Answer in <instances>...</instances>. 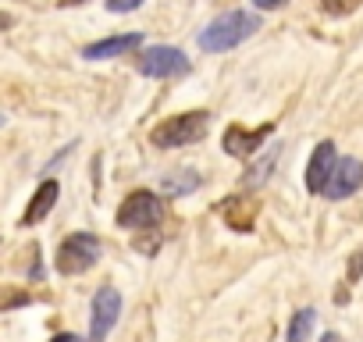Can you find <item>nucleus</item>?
I'll use <instances>...</instances> for the list:
<instances>
[{
	"label": "nucleus",
	"mask_w": 363,
	"mask_h": 342,
	"mask_svg": "<svg viewBox=\"0 0 363 342\" xmlns=\"http://www.w3.org/2000/svg\"><path fill=\"white\" fill-rule=\"evenodd\" d=\"M96 260H100V239L89 236V232L68 236V239L57 246V257H54V264H57L61 275H86Z\"/></svg>",
	"instance_id": "obj_3"
},
{
	"label": "nucleus",
	"mask_w": 363,
	"mask_h": 342,
	"mask_svg": "<svg viewBox=\"0 0 363 342\" xmlns=\"http://www.w3.org/2000/svg\"><path fill=\"white\" fill-rule=\"evenodd\" d=\"M359 275H363V246H359V250L349 257V282H356Z\"/></svg>",
	"instance_id": "obj_18"
},
{
	"label": "nucleus",
	"mask_w": 363,
	"mask_h": 342,
	"mask_svg": "<svg viewBox=\"0 0 363 342\" xmlns=\"http://www.w3.org/2000/svg\"><path fill=\"white\" fill-rule=\"evenodd\" d=\"M359 186H363V160H356V157H338L331 179H328V186H324V197H328V200H345V197H352Z\"/></svg>",
	"instance_id": "obj_7"
},
{
	"label": "nucleus",
	"mask_w": 363,
	"mask_h": 342,
	"mask_svg": "<svg viewBox=\"0 0 363 342\" xmlns=\"http://www.w3.org/2000/svg\"><path fill=\"white\" fill-rule=\"evenodd\" d=\"M253 4H257L260 11H271V8H281V4H285V0H253Z\"/></svg>",
	"instance_id": "obj_19"
},
{
	"label": "nucleus",
	"mask_w": 363,
	"mask_h": 342,
	"mask_svg": "<svg viewBox=\"0 0 363 342\" xmlns=\"http://www.w3.org/2000/svg\"><path fill=\"white\" fill-rule=\"evenodd\" d=\"M320 342H338V338H335V331H328V335H324Z\"/></svg>",
	"instance_id": "obj_23"
},
{
	"label": "nucleus",
	"mask_w": 363,
	"mask_h": 342,
	"mask_svg": "<svg viewBox=\"0 0 363 342\" xmlns=\"http://www.w3.org/2000/svg\"><path fill=\"white\" fill-rule=\"evenodd\" d=\"M160 221H164V204H160L150 189L128 193V197L121 200V207H118V225H121V228L143 232V228H153V225H160Z\"/></svg>",
	"instance_id": "obj_4"
},
{
	"label": "nucleus",
	"mask_w": 363,
	"mask_h": 342,
	"mask_svg": "<svg viewBox=\"0 0 363 342\" xmlns=\"http://www.w3.org/2000/svg\"><path fill=\"white\" fill-rule=\"evenodd\" d=\"M118 314H121V292L114 285L96 289V296H93V317H89V342H107L111 328L118 324Z\"/></svg>",
	"instance_id": "obj_6"
},
{
	"label": "nucleus",
	"mask_w": 363,
	"mask_h": 342,
	"mask_svg": "<svg viewBox=\"0 0 363 342\" xmlns=\"http://www.w3.org/2000/svg\"><path fill=\"white\" fill-rule=\"evenodd\" d=\"M143 43V36L139 33H125V36H107V40H100V43H89L86 50H82V57L86 61H104V57H118V54H128V50H135Z\"/></svg>",
	"instance_id": "obj_11"
},
{
	"label": "nucleus",
	"mask_w": 363,
	"mask_h": 342,
	"mask_svg": "<svg viewBox=\"0 0 363 342\" xmlns=\"http://www.w3.org/2000/svg\"><path fill=\"white\" fill-rule=\"evenodd\" d=\"M335 143H317V150H313V157H310V164H306V189L310 193H324V186H328V179H331V171H335Z\"/></svg>",
	"instance_id": "obj_8"
},
{
	"label": "nucleus",
	"mask_w": 363,
	"mask_h": 342,
	"mask_svg": "<svg viewBox=\"0 0 363 342\" xmlns=\"http://www.w3.org/2000/svg\"><path fill=\"white\" fill-rule=\"evenodd\" d=\"M143 4V0H107V11H114V15H128V11H135Z\"/></svg>",
	"instance_id": "obj_17"
},
{
	"label": "nucleus",
	"mask_w": 363,
	"mask_h": 342,
	"mask_svg": "<svg viewBox=\"0 0 363 342\" xmlns=\"http://www.w3.org/2000/svg\"><path fill=\"white\" fill-rule=\"evenodd\" d=\"M221 218L228 221V228H235V232H250L253 221H257V200L232 197V200L221 204Z\"/></svg>",
	"instance_id": "obj_12"
},
{
	"label": "nucleus",
	"mask_w": 363,
	"mask_h": 342,
	"mask_svg": "<svg viewBox=\"0 0 363 342\" xmlns=\"http://www.w3.org/2000/svg\"><path fill=\"white\" fill-rule=\"evenodd\" d=\"M313 324H317V310H296L292 314V324H289V342H306V335L313 331Z\"/></svg>",
	"instance_id": "obj_14"
},
{
	"label": "nucleus",
	"mask_w": 363,
	"mask_h": 342,
	"mask_svg": "<svg viewBox=\"0 0 363 342\" xmlns=\"http://www.w3.org/2000/svg\"><path fill=\"white\" fill-rule=\"evenodd\" d=\"M257 29H260V18L253 11H228L200 33V47L207 54H221V50H232V47L246 43Z\"/></svg>",
	"instance_id": "obj_1"
},
{
	"label": "nucleus",
	"mask_w": 363,
	"mask_h": 342,
	"mask_svg": "<svg viewBox=\"0 0 363 342\" xmlns=\"http://www.w3.org/2000/svg\"><path fill=\"white\" fill-rule=\"evenodd\" d=\"M61 8H75V4H86V0H57Z\"/></svg>",
	"instance_id": "obj_22"
},
{
	"label": "nucleus",
	"mask_w": 363,
	"mask_h": 342,
	"mask_svg": "<svg viewBox=\"0 0 363 342\" xmlns=\"http://www.w3.org/2000/svg\"><path fill=\"white\" fill-rule=\"evenodd\" d=\"M211 128V118L207 111H186V114H171L164 118L160 125H153L150 139L153 146L160 150H174V146H189V143H200Z\"/></svg>",
	"instance_id": "obj_2"
},
{
	"label": "nucleus",
	"mask_w": 363,
	"mask_h": 342,
	"mask_svg": "<svg viewBox=\"0 0 363 342\" xmlns=\"http://www.w3.org/2000/svg\"><path fill=\"white\" fill-rule=\"evenodd\" d=\"M196 186H200V175H193V171H174V175H164V179H160L164 197H182V193H193Z\"/></svg>",
	"instance_id": "obj_13"
},
{
	"label": "nucleus",
	"mask_w": 363,
	"mask_h": 342,
	"mask_svg": "<svg viewBox=\"0 0 363 342\" xmlns=\"http://www.w3.org/2000/svg\"><path fill=\"white\" fill-rule=\"evenodd\" d=\"M274 160H278V157H274V153H267V157H264V160L253 167V175H246L242 182H246V186H257L260 179H267V171H271V164H274Z\"/></svg>",
	"instance_id": "obj_16"
},
{
	"label": "nucleus",
	"mask_w": 363,
	"mask_h": 342,
	"mask_svg": "<svg viewBox=\"0 0 363 342\" xmlns=\"http://www.w3.org/2000/svg\"><path fill=\"white\" fill-rule=\"evenodd\" d=\"M356 8H359V0H324L328 15H352Z\"/></svg>",
	"instance_id": "obj_15"
},
{
	"label": "nucleus",
	"mask_w": 363,
	"mask_h": 342,
	"mask_svg": "<svg viewBox=\"0 0 363 342\" xmlns=\"http://www.w3.org/2000/svg\"><path fill=\"white\" fill-rule=\"evenodd\" d=\"M0 125H4V114H0Z\"/></svg>",
	"instance_id": "obj_24"
},
{
	"label": "nucleus",
	"mask_w": 363,
	"mask_h": 342,
	"mask_svg": "<svg viewBox=\"0 0 363 342\" xmlns=\"http://www.w3.org/2000/svg\"><path fill=\"white\" fill-rule=\"evenodd\" d=\"M135 68L150 79H182V75H189V57L182 54L178 47H146L135 61Z\"/></svg>",
	"instance_id": "obj_5"
},
{
	"label": "nucleus",
	"mask_w": 363,
	"mask_h": 342,
	"mask_svg": "<svg viewBox=\"0 0 363 342\" xmlns=\"http://www.w3.org/2000/svg\"><path fill=\"white\" fill-rule=\"evenodd\" d=\"M271 132H274V125H260V128H253V132L232 125V128L225 132V150H228L232 157H250V153H257V146H260Z\"/></svg>",
	"instance_id": "obj_9"
},
{
	"label": "nucleus",
	"mask_w": 363,
	"mask_h": 342,
	"mask_svg": "<svg viewBox=\"0 0 363 342\" xmlns=\"http://www.w3.org/2000/svg\"><path fill=\"white\" fill-rule=\"evenodd\" d=\"M11 26H15V18H11L8 11H0V33H8Z\"/></svg>",
	"instance_id": "obj_20"
},
{
	"label": "nucleus",
	"mask_w": 363,
	"mask_h": 342,
	"mask_svg": "<svg viewBox=\"0 0 363 342\" xmlns=\"http://www.w3.org/2000/svg\"><path fill=\"white\" fill-rule=\"evenodd\" d=\"M57 193H61V186L54 182V179H47L36 193H33V200H29V207H26V214H22V225L26 228H33V225H40L50 211H54V204H57Z\"/></svg>",
	"instance_id": "obj_10"
},
{
	"label": "nucleus",
	"mask_w": 363,
	"mask_h": 342,
	"mask_svg": "<svg viewBox=\"0 0 363 342\" xmlns=\"http://www.w3.org/2000/svg\"><path fill=\"white\" fill-rule=\"evenodd\" d=\"M50 342H79V338H75V335H54Z\"/></svg>",
	"instance_id": "obj_21"
}]
</instances>
